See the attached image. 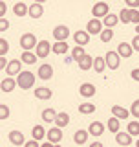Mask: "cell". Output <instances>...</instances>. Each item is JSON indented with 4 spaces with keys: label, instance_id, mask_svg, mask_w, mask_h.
Listing matches in <instances>:
<instances>
[{
    "label": "cell",
    "instance_id": "e575fe53",
    "mask_svg": "<svg viewBox=\"0 0 139 147\" xmlns=\"http://www.w3.org/2000/svg\"><path fill=\"white\" fill-rule=\"evenodd\" d=\"M99 37H101V42H104V44L110 42V40L114 39V30H112V28H104L103 33H101Z\"/></svg>",
    "mask_w": 139,
    "mask_h": 147
},
{
    "label": "cell",
    "instance_id": "ac0fdd59",
    "mask_svg": "<svg viewBox=\"0 0 139 147\" xmlns=\"http://www.w3.org/2000/svg\"><path fill=\"white\" fill-rule=\"evenodd\" d=\"M132 134H128L126 131H121V132H117V134H115V142H117V145H121V147H126V145H130L132 144Z\"/></svg>",
    "mask_w": 139,
    "mask_h": 147
},
{
    "label": "cell",
    "instance_id": "f5cc1de1",
    "mask_svg": "<svg viewBox=\"0 0 139 147\" xmlns=\"http://www.w3.org/2000/svg\"><path fill=\"white\" fill-rule=\"evenodd\" d=\"M136 147H139V138H137V142H136Z\"/></svg>",
    "mask_w": 139,
    "mask_h": 147
},
{
    "label": "cell",
    "instance_id": "7c38bea8",
    "mask_svg": "<svg viewBox=\"0 0 139 147\" xmlns=\"http://www.w3.org/2000/svg\"><path fill=\"white\" fill-rule=\"evenodd\" d=\"M35 98L42 99V101H49L53 98V92L48 88V86H37L35 88Z\"/></svg>",
    "mask_w": 139,
    "mask_h": 147
},
{
    "label": "cell",
    "instance_id": "7a4b0ae2",
    "mask_svg": "<svg viewBox=\"0 0 139 147\" xmlns=\"http://www.w3.org/2000/svg\"><path fill=\"white\" fill-rule=\"evenodd\" d=\"M37 44H39V40H37V37L33 33H24L20 37V48L24 50V52H31V50H35Z\"/></svg>",
    "mask_w": 139,
    "mask_h": 147
},
{
    "label": "cell",
    "instance_id": "9a60e30c",
    "mask_svg": "<svg viewBox=\"0 0 139 147\" xmlns=\"http://www.w3.org/2000/svg\"><path fill=\"white\" fill-rule=\"evenodd\" d=\"M18 86V83H17V79H13V77H4L2 79V83H0V88H2V92H13Z\"/></svg>",
    "mask_w": 139,
    "mask_h": 147
},
{
    "label": "cell",
    "instance_id": "5bb4252c",
    "mask_svg": "<svg viewBox=\"0 0 139 147\" xmlns=\"http://www.w3.org/2000/svg\"><path fill=\"white\" fill-rule=\"evenodd\" d=\"M39 77L44 79V81L51 79V77H53V66H51V64H48V63L40 64V66H39Z\"/></svg>",
    "mask_w": 139,
    "mask_h": 147
},
{
    "label": "cell",
    "instance_id": "8992f818",
    "mask_svg": "<svg viewBox=\"0 0 139 147\" xmlns=\"http://www.w3.org/2000/svg\"><path fill=\"white\" fill-rule=\"evenodd\" d=\"M70 35H72V31H70V28L66 24H59L53 28V37L55 40H68Z\"/></svg>",
    "mask_w": 139,
    "mask_h": 147
},
{
    "label": "cell",
    "instance_id": "3957f363",
    "mask_svg": "<svg viewBox=\"0 0 139 147\" xmlns=\"http://www.w3.org/2000/svg\"><path fill=\"white\" fill-rule=\"evenodd\" d=\"M106 15H110V7H108V2H95L94 7H92V17L94 18H103Z\"/></svg>",
    "mask_w": 139,
    "mask_h": 147
},
{
    "label": "cell",
    "instance_id": "f1b7e54d",
    "mask_svg": "<svg viewBox=\"0 0 139 147\" xmlns=\"http://www.w3.org/2000/svg\"><path fill=\"white\" fill-rule=\"evenodd\" d=\"M94 61H95V59L92 57V55H86V57L82 59V61H79L77 64H79V68H81L82 72H88V70L94 68Z\"/></svg>",
    "mask_w": 139,
    "mask_h": 147
},
{
    "label": "cell",
    "instance_id": "db71d44e",
    "mask_svg": "<svg viewBox=\"0 0 139 147\" xmlns=\"http://www.w3.org/2000/svg\"><path fill=\"white\" fill-rule=\"evenodd\" d=\"M55 147H62V145H61V144H57V145H55Z\"/></svg>",
    "mask_w": 139,
    "mask_h": 147
},
{
    "label": "cell",
    "instance_id": "60d3db41",
    "mask_svg": "<svg viewBox=\"0 0 139 147\" xmlns=\"http://www.w3.org/2000/svg\"><path fill=\"white\" fill-rule=\"evenodd\" d=\"M124 4L128 6V9H137L139 7V0H124Z\"/></svg>",
    "mask_w": 139,
    "mask_h": 147
},
{
    "label": "cell",
    "instance_id": "484cf974",
    "mask_svg": "<svg viewBox=\"0 0 139 147\" xmlns=\"http://www.w3.org/2000/svg\"><path fill=\"white\" fill-rule=\"evenodd\" d=\"M57 114L59 112H55V109H44L42 110V121L46 123H55V119H57Z\"/></svg>",
    "mask_w": 139,
    "mask_h": 147
},
{
    "label": "cell",
    "instance_id": "4fadbf2b",
    "mask_svg": "<svg viewBox=\"0 0 139 147\" xmlns=\"http://www.w3.org/2000/svg\"><path fill=\"white\" fill-rule=\"evenodd\" d=\"M134 52H136V50H134V46L128 44V42H121V44L117 46V53L121 55L123 59H130Z\"/></svg>",
    "mask_w": 139,
    "mask_h": 147
},
{
    "label": "cell",
    "instance_id": "52a82bcc",
    "mask_svg": "<svg viewBox=\"0 0 139 147\" xmlns=\"http://www.w3.org/2000/svg\"><path fill=\"white\" fill-rule=\"evenodd\" d=\"M104 59H106V64H108L110 70H117L121 66V55L117 52H108L104 55Z\"/></svg>",
    "mask_w": 139,
    "mask_h": 147
},
{
    "label": "cell",
    "instance_id": "1f68e13d",
    "mask_svg": "<svg viewBox=\"0 0 139 147\" xmlns=\"http://www.w3.org/2000/svg\"><path fill=\"white\" fill-rule=\"evenodd\" d=\"M79 112L84 114V116H90V114L95 112V105L94 103H82V105H79Z\"/></svg>",
    "mask_w": 139,
    "mask_h": 147
},
{
    "label": "cell",
    "instance_id": "f907efd6",
    "mask_svg": "<svg viewBox=\"0 0 139 147\" xmlns=\"http://www.w3.org/2000/svg\"><path fill=\"white\" fill-rule=\"evenodd\" d=\"M33 2H37V4H44L46 0H33Z\"/></svg>",
    "mask_w": 139,
    "mask_h": 147
},
{
    "label": "cell",
    "instance_id": "30bf717a",
    "mask_svg": "<svg viewBox=\"0 0 139 147\" xmlns=\"http://www.w3.org/2000/svg\"><path fill=\"white\" fill-rule=\"evenodd\" d=\"M62 136H64V134H62V129H59V127H51V129L48 131V136H46V138H48V142H51V144L57 145V144H61Z\"/></svg>",
    "mask_w": 139,
    "mask_h": 147
},
{
    "label": "cell",
    "instance_id": "d6986e66",
    "mask_svg": "<svg viewBox=\"0 0 139 147\" xmlns=\"http://www.w3.org/2000/svg\"><path fill=\"white\" fill-rule=\"evenodd\" d=\"M104 125L101 121H92L90 123V127H88V132H90V136H101L104 132Z\"/></svg>",
    "mask_w": 139,
    "mask_h": 147
},
{
    "label": "cell",
    "instance_id": "bcb514c9",
    "mask_svg": "<svg viewBox=\"0 0 139 147\" xmlns=\"http://www.w3.org/2000/svg\"><path fill=\"white\" fill-rule=\"evenodd\" d=\"M7 64H9V61H7L6 57H0V70H6Z\"/></svg>",
    "mask_w": 139,
    "mask_h": 147
},
{
    "label": "cell",
    "instance_id": "6da1fadb",
    "mask_svg": "<svg viewBox=\"0 0 139 147\" xmlns=\"http://www.w3.org/2000/svg\"><path fill=\"white\" fill-rule=\"evenodd\" d=\"M35 74L33 72H20L17 76V83H18V86H20L22 90H27V88H31V86L35 85Z\"/></svg>",
    "mask_w": 139,
    "mask_h": 147
},
{
    "label": "cell",
    "instance_id": "f546056e",
    "mask_svg": "<svg viewBox=\"0 0 139 147\" xmlns=\"http://www.w3.org/2000/svg\"><path fill=\"white\" fill-rule=\"evenodd\" d=\"M68 123H70V114L68 112H59L57 114V119H55V127L64 129Z\"/></svg>",
    "mask_w": 139,
    "mask_h": 147
},
{
    "label": "cell",
    "instance_id": "d6a6232c",
    "mask_svg": "<svg viewBox=\"0 0 139 147\" xmlns=\"http://www.w3.org/2000/svg\"><path fill=\"white\" fill-rule=\"evenodd\" d=\"M37 53H33V52H24L22 53V57H20V61L22 63H26V64H35L37 63Z\"/></svg>",
    "mask_w": 139,
    "mask_h": 147
},
{
    "label": "cell",
    "instance_id": "ee69618b",
    "mask_svg": "<svg viewBox=\"0 0 139 147\" xmlns=\"http://www.w3.org/2000/svg\"><path fill=\"white\" fill-rule=\"evenodd\" d=\"M130 44L134 46V50H136V52H139V35H136V37H134Z\"/></svg>",
    "mask_w": 139,
    "mask_h": 147
},
{
    "label": "cell",
    "instance_id": "c3c4849f",
    "mask_svg": "<svg viewBox=\"0 0 139 147\" xmlns=\"http://www.w3.org/2000/svg\"><path fill=\"white\" fill-rule=\"evenodd\" d=\"M88 147H103V144H101V142H92Z\"/></svg>",
    "mask_w": 139,
    "mask_h": 147
},
{
    "label": "cell",
    "instance_id": "cb8c5ba5",
    "mask_svg": "<svg viewBox=\"0 0 139 147\" xmlns=\"http://www.w3.org/2000/svg\"><path fill=\"white\" fill-rule=\"evenodd\" d=\"M119 22H121V18H119V15H115V13H110V15H106L103 18L104 28H114V26H117Z\"/></svg>",
    "mask_w": 139,
    "mask_h": 147
},
{
    "label": "cell",
    "instance_id": "7bdbcfd3",
    "mask_svg": "<svg viewBox=\"0 0 139 147\" xmlns=\"http://www.w3.org/2000/svg\"><path fill=\"white\" fill-rule=\"evenodd\" d=\"M130 77H132L136 83H139V68H134V70L130 72Z\"/></svg>",
    "mask_w": 139,
    "mask_h": 147
},
{
    "label": "cell",
    "instance_id": "74e56055",
    "mask_svg": "<svg viewBox=\"0 0 139 147\" xmlns=\"http://www.w3.org/2000/svg\"><path fill=\"white\" fill-rule=\"evenodd\" d=\"M130 114H132L134 118H137V119H139V99H136V101H134V103L130 105Z\"/></svg>",
    "mask_w": 139,
    "mask_h": 147
},
{
    "label": "cell",
    "instance_id": "603a6c76",
    "mask_svg": "<svg viewBox=\"0 0 139 147\" xmlns=\"http://www.w3.org/2000/svg\"><path fill=\"white\" fill-rule=\"evenodd\" d=\"M88 136H90V132H88V131H84V129H79L75 134H73V142H75L77 145H84L86 140H88Z\"/></svg>",
    "mask_w": 139,
    "mask_h": 147
},
{
    "label": "cell",
    "instance_id": "b9f144b4",
    "mask_svg": "<svg viewBox=\"0 0 139 147\" xmlns=\"http://www.w3.org/2000/svg\"><path fill=\"white\" fill-rule=\"evenodd\" d=\"M7 28H9L7 18H6V17H2V18H0V31H7Z\"/></svg>",
    "mask_w": 139,
    "mask_h": 147
},
{
    "label": "cell",
    "instance_id": "277c9868",
    "mask_svg": "<svg viewBox=\"0 0 139 147\" xmlns=\"http://www.w3.org/2000/svg\"><path fill=\"white\" fill-rule=\"evenodd\" d=\"M103 30H104V24H103V20H101V18H94V17H92L90 20H88L86 31L90 35H101V33H103Z\"/></svg>",
    "mask_w": 139,
    "mask_h": 147
},
{
    "label": "cell",
    "instance_id": "ba28073f",
    "mask_svg": "<svg viewBox=\"0 0 139 147\" xmlns=\"http://www.w3.org/2000/svg\"><path fill=\"white\" fill-rule=\"evenodd\" d=\"M90 33H88V31H84V30H79V31H75V33H73V40H75V44L77 46H82V48H84V46L90 42Z\"/></svg>",
    "mask_w": 139,
    "mask_h": 147
},
{
    "label": "cell",
    "instance_id": "ffe728a7",
    "mask_svg": "<svg viewBox=\"0 0 139 147\" xmlns=\"http://www.w3.org/2000/svg\"><path fill=\"white\" fill-rule=\"evenodd\" d=\"M13 13H15L17 17H26L29 15V6L24 2H17L15 6H13Z\"/></svg>",
    "mask_w": 139,
    "mask_h": 147
},
{
    "label": "cell",
    "instance_id": "83f0119b",
    "mask_svg": "<svg viewBox=\"0 0 139 147\" xmlns=\"http://www.w3.org/2000/svg\"><path fill=\"white\" fill-rule=\"evenodd\" d=\"M31 136H33V140H37V142H40L44 136H48V131L42 127V125H35L33 129H31Z\"/></svg>",
    "mask_w": 139,
    "mask_h": 147
},
{
    "label": "cell",
    "instance_id": "816d5d0a",
    "mask_svg": "<svg viewBox=\"0 0 139 147\" xmlns=\"http://www.w3.org/2000/svg\"><path fill=\"white\" fill-rule=\"evenodd\" d=\"M136 33H137V35H139V24H137V26H136Z\"/></svg>",
    "mask_w": 139,
    "mask_h": 147
},
{
    "label": "cell",
    "instance_id": "f35d334b",
    "mask_svg": "<svg viewBox=\"0 0 139 147\" xmlns=\"http://www.w3.org/2000/svg\"><path fill=\"white\" fill-rule=\"evenodd\" d=\"M130 22L134 24H139V9H130Z\"/></svg>",
    "mask_w": 139,
    "mask_h": 147
},
{
    "label": "cell",
    "instance_id": "d4e9b609",
    "mask_svg": "<svg viewBox=\"0 0 139 147\" xmlns=\"http://www.w3.org/2000/svg\"><path fill=\"white\" fill-rule=\"evenodd\" d=\"M108 131L112 132V134H117V132H121V119H117L115 116H112L108 119Z\"/></svg>",
    "mask_w": 139,
    "mask_h": 147
},
{
    "label": "cell",
    "instance_id": "8fae6325",
    "mask_svg": "<svg viewBox=\"0 0 139 147\" xmlns=\"http://www.w3.org/2000/svg\"><path fill=\"white\" fill-rule=\"evenodd\" d=\"M95 85H92V83H82L81 86H79V94L82 96V98H94L95 96Z\"/></svg>",
    "mask_w": 139,
    "mask_h": 147
},
{
    "label": "cell",
    "instance_id": "2e32d148",
    "mask_svg": "<svg viewBox=\"0 0 139 147\" xmlns=\"http://www.w3.org/2000/svg\"><path fill=\"white\" fill-rule=\"evenodd\" d=\"M9 142H11L13 145H26V136L22 134L20 131H11L9 132Z\"/></svg>",
    "mask_w": 139,
    "mask_h": 147
},
{
    "label": "cell",
    "instance_id": "681fc988",
    "mask_svg": "<svg viewBox=\"0 0 139 147\" xmlns=\"http://www.w3.org/2000/svg\"><path fill=\"white\" fill-rule=\"evenodd\" d=\"M40 147H55V144H51V142H44Z\"/></svg>",
    "mask_w": 139,
    "mask_h": 147
},
{
    "label": "cell",
    "instance_id": "f6af8a7d",
    "mask_svg": "<svg viewBox=\"0 0 139 147\" xmlns=\"http://www.w3.org/2000/svg\"><path fill=\"white\" fill-rule=\"evenodd\" d=\"M6 11H7L6 2H0V18H2V17H6Z\"/></svg>",
    "mask_w": 139,
    "mask_h": 147
},
{
    "label": "cell",
    "instance_id": "836d02e7",
    "mask_svg": "<svg viewBox=\"0 0 139 147\" xmlns=\"http://www.w3.org/2000/svg\"><path fill=\"white\" fill-rule=\"evenodd\" d=\"M126 132H128V134H132V136H139V121H137V119H132V121H128Z\"/></svg>",
    "mask_w": 139,
    "mask_h": 147
},
{
    "label": "cell",
    "instance_id": "ab89813d",
    "mask_svg": "<svg viewBox=\"0 0 139 147\" xmlns=\"http://www.w3.org/2000/svg\"><path fill=\"white\" fill-rule=\"evenodd\" d=\"M9 118V107L7 105H0V119H7Z\"/></svg>",
    "mask_w": 139,
    "mask_h": 147
},
{
    "label": "cell",
    "instance_id": "7402d4cb",
    "mask_svg": "<svg viewBox=\"0 0 139 147\" xmlns=\"http://www.w3.org/2000/svg\"><path fill=\"white\" fill-rule=\"evenodd\" d=\"M44 15V6L42 4H37V2H33L29 6V17L31 18H40Z\"/></svg>",
    "mask_w": 139,
    "mask_h": 147
},
{
    "label": "cell",
    "instance_id": "4dcf8cb0",
    "mask_svg": "<svg viewBox=\"0 0 139 147\" xmlns=\"http://www.w3.org/2000/svg\"><path fill=\"white\" fill-rule=\"evenodd\" d=\"M106 68H108V64H106V59H104V57H95V61H94V70L99 74V76L106 70Z\"/></svg>",
    "mask_w": 139,
    "mask_h": 147
},
{
    "label": "cell",
    "instance_id": "9c48e42d",
    "mask_svg": "<svg viewBox=\"0 0 139 147\" xmlns=\"http://www.w3.org/2000/svg\"><path fill=\"white\" fill-rule=\"evenodd\" d=\"M22 72V61L20 59H13V61H9V64H7V68H6V76H9V77H13V76H18V74Z\"/></svg>",
    "mask_w": 139,
    "mask_h": 147
},
{
    "label": "cell",
    "instance_id": "e0dca14e",
    "mask_svg": "<svg viewBox=\"0 0 139 147\" xmlns=\"http://www.w3.org/2000/svg\"><path fill=\"white\" fill-rule=\"evenodd\" d=\"M112 116H115L117 119H126L130 116V110L121 107V105H112Z\"/></svg>",
    "mask_w": 139,
    "mask_h": 147
},
{
    "label": "cell",
    "instance_id": "8d00e7d4",
    "mask_svg": "<svg viewBox=\"0 0 139 147\" xmlns=\"http://www.w3.org/2000/svg\"><path fill=\"white\" fill-rule=\"evenodd\" d=\"M7 52H9V42L6 39H0V57H6Z\"/></svg>",
    "mask_w": 139,
    "mask_h": 147
},
{
    "label": "cell",
    "instance_id": "5b68a950",
    "mask_svg": "<svg viewBox=\"0 0 139 147\" xmlns=\"http://www.w3.org/2000/svg\"><path fill=\"white\" fill-rule=\"evenodd\" d=\"M49 52H53V46L48 42V40H39V44H37L35 48V53L39 59H46L49 55Z\"/></svg>",
    "mask_w": 139,
    "mask_h": 147
},
{
    "label": "cell",
    "instance_id": "d590c367",
    "mask_svg": "<svg viewBox=\"0 0 139 147\" xmlns=\"http://www.w3.org/2000/svg\"><path fill=\"white\" fill-rule=\"evenodd\" d=\"M119 18H121V22H124V24H130V9L124 7L119 11Z\"/></svg>",
    "mask_w": 139,
    "mask_h": 147
},
{
    "label": "cell",
    "instance_id": "7dc6e473",
    "mask_svg": "<svg viewBox=\"0 0 139 147\" xmlns=\"http://www.w3.org/2000/svg\"><path fill=\"white\" fill-rule=\"evenodd\" d=\"M24 147H40V144H39L37 140H33V138H31L29 142H26V145H24Z\"/></svg>",
    "mask_w": 139,
    "mask_h": 147
},
{
    "label": "cell",
    "instance_id": "4316f807",
    "mask_svg": "<svg viewBox=\"0 0 139 147\" xmlns=\"http://www.w3.org/2000/svg\"><path fill=\"white\" fill-rule=\"evenodd\" d=\"M86 50L84 48H82V46H73V48H72V59H73V61H82V59H84L86 57Z\"/></svg>",
    "mask_w": 139,
    "mask_h": 147
},
{
    "label": "cell",
    "instance_id": "44dd1931",
    "mask_svg": "<svg viewBox=\"0 0 139 147\" xmlns=\"http://www.w3.org/2000/svg\"><path fill=\"white\" fill-rule=\"evenodd\" d=\"M68 50H70V46H68L66 40H55V44H53L55 55H64V53H68Z\"/></svg>",
    "mask_w": 139,
    "mask_h": 147
}]
</instances>
